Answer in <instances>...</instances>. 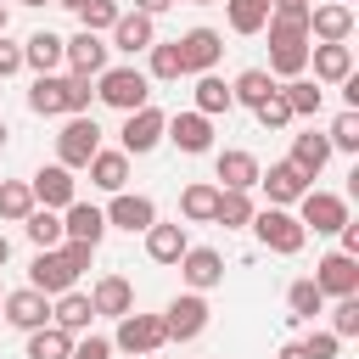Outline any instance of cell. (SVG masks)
Listing matches in <instances>:
<instances>
[{"instance_id":"obj_54","label":"cell","mask_w":359,"mask_h":359,"mask_svg":"<svg viewBox=\"0 0 359 359\" xmlns=\"http://www.w3.org/2000/svg\"><path fill=\"white\" fill-rule=\"evenodd\" d=\"M6 264H11V241L0 236V269H6Z\"/></svg>"},{"instance_id":"obj_3","label":"cell","mask_w":359,"mask_h":359,"mask_svg":"<svg viewBox=\"0 0 359 359\" xmlns=\"http://www.w3.org/2000/svg\"><path fill=\"white\" fill-rule=\"evenodd\" d=\"M95 101H107L112 112H140V107H151V79H146V67H135V62L107 67V73L95 79Z\"/></svg>"},{"instance_id":"obj_27","label":"cell","mask_w":359,"mask_h":359,"mask_svg":"<svg viewBox=\"0 0 359 359\" xmlns=\"http://www.w3.org/2000/svg\"><path fill=\"white\" fill-rule=\"evenodd\" d=\"M90 320H95V309H90V292H62V297H50V325H62L67 337H84L90 331Z\"/></svg>"},{"instance_id":"obj_59","label":"cell","mask_w":359,"mask_h":359,"mask_svg":"<svg viewBox=\"0 0 359 359\" xmlns=\"http://www.w3.org/2000/svg\"><path fill=\"white\" fill-rule=\"evenodd\" d=\"M185 6H213V0H185Z\"/></svg>"},{"instance_id":"obj_5","label":"cell","mask_w":359,"mask_h":359,"mask_svg":"<svg viewBox=\"0 0 359 359\" xmlns=\"http://www.w3.org/2000/svg\"><path fill=\"white\" fill-rule=\"evenodd\" d=\"M163 342H168L163 314H140V309H129V314L118 320V331H112V353H129V359H146V353H157Z\"/></svg>"},{"instance_id":"obj_56","label":"cell","mask_w":359,"mask_h":359,"mask_svg":"<svg viewBox=\"0 0 359 359\" xmlns=\"http://www.w3.org/2000/svg\"><path fill=\"white\" fill-rule=\"evenodd\" d=\"M56 6H67V11H79V6H84V0H56Z\"/></svg>"},{"instance_id":"obj_19","label":"cell","mask_w":359,"mask_h":359,"mask_svg":"<svg viewBox=\"0 0 359 359\" xmlns=\"http://www.w3.org/2000/svg\"><path fill=\"white\" fill-rule=\"evenodd\" d=\"M180 269V280H185V292H213L219 280H224V252L219 247H185V258L174 264Z\"/></svg>"},{"instance_id":"obj_13","label":"cell","mask_w":359,"mask_h":359,"mask_svg":"<svg viewBox=\"0 0 359 359\" xmlns=\"http://www.w3.org/2000/svg\"><path fill=\"white\" fill-rule=\"evenodd\" d=\"M174 45H180V67H185L191 79H196V73H213L219 56H224V34H219V28H185Z\"/></svg>"},{"instance_id":"obj_22","label":"cell","mask_w":359,"mask_h":359,"mask_svg":"<svg viewBox=\"0 0 359 359\" xmlns=\"http://www.w3.org/2000/svg\"><path fill=\"white\" fill-rule=\"evenodd\" d=\"M90 309H95V320H123V314L135 309V286H129L123 275H101V280L90 286Z\"/></svg>"},{"instance_id":"obj_51","label":"cell","mask_w":359,"mask_h":359,"mask_svg":"<svg viewBox=\"0 0 359 359\" xmlns=\"http://www.w3.org/2000/svg\"><path fill=\"white\" fill-rule=\"evenodd\" d=\"M309 6L314 0H269V11H280V17H309Z\"/></svg>"},{"instance_id":"obj_50","label":"cell","mask_w":359,"mask_h":359,"mask_svg":"<svg viewBox=\"0 0 359 359\" xmlns=\"http://www.w3.org/2000/svg\"><path fill=\"white\" fill-rule=\"evenodd\" d=\"M337 252H348V258H359V224L348 219L342 230H337Z\"/></svg>"},{"instance_id":"obj_60","label":"cell","mask_w":359,"mask_h":359,"mask_svg":"<svg viewBox=\"0 0 359 359\" xmlns=\"http://www.w3.org/2000/svg\"><path fill=\"white\" fill-rule=\"evenodd\" d=\"M0 303H6V286H0Z\"/></svg>"},{"instance_id":"obj_8","label":"cell","mask_w":359,"mask_h":359,"mask_svg":"<svg viewBox=\"0 0 359 359\" xmlns=\"http://www.w3.org/2000/svg\"><path fill=\"white\" fill-rule=\"evenodd\" d=\"M95 151H101V123H95L90 112H84V118H67V123H62V135H56V163L79 174Z\"/></svg>"},{"instance_id":"obj_15","label":"cell","mask_w":359,"mask_h":359,"mask_svg":"<svg viewBox=\"0 0 359 359\" xmlns=\"http://www.w3.org/2000/svg\"><path fill=\"white\" fill-rule=\"evenodd\" d=\"M258 174H264V163H258L247 146H224V151H213V185H219V191H252Z\"/></svg>"},{"instance_id":"obj_33","label":"cell","mask_w":359,"mask_h":359,"mask_svg":"<svg viewBox=\"0 0 359 359\" xmlns=\"http://www.w3.org/2000/svg\"><path fill=\"white\" fill-rule=\"evenodd\" d=\"M275 90H280V84H275L264 67H247V73H236V79H230V95H236V107H252V112H258V107H264Z\"/></svg>"},{"instance_id":"obj_30","label":"cell","mask_w":359,"mask_h":359,"mask_svg":"<svg viewBox=\"0 0 359 359\" xmlns=\"http://www.w3.org/2000/svg\"><path fill=\"white\" fill-rule=\"evenodd\" d=\"M213 208H219V185L213 180H191L180 191V219L185 224H213Z\"/></svg>"},{"instance_id":"obj_28","label":"cell","mask_w":359,"mask_h":359,"mask_svg":"<svg viewBox=\"0 0 359 359\" xmlns=\"http://www.w3.org/2000/svg\"><path fill=\"white\" fill-rule=\"evenodd\" d=\"M185 247H191V236H185V224H180V219H174V224H163V219H157V224L146 230V258H151V264H180V258H185Z\"/></svg>"},{"instance_id":"obj_61","label":"cell","mask_w":359,"mask_h":359,"mask_svg":"<svg viewBox=\"0 0 359 359\" xmlns=\"http://www.w3.org/2000/svg\"><path fill=\"white\" fill-rule=\"evenodd\" d=\"M342 6H348V0H342Z\"/></svg>"},{"instance_id":"obj_4","label":"cell","mask_w":359,"mask_h":359,"mask_svg":"<svg viewBox=\"0 0 359 359\" xmlns=\"http://www.w3.org/2000/svg\"><path fill=\"white\" fill-rule=\"evenodd\" d=\"M247 230H252V236H258V247H264V252H275V258H297V252H303V241H309V230L297 224V213H292V208H258Z\"/></svg>"},{"instance_id":"obj_21","label":"cell","mask_w":359,"mask_h":359,"mask_svg":"<svg viewBox=\"0 0 359 359\" xmlns=\"http://www.w3.org/2000/svg\"><path fill=\"white\" fill-rule=\"evenodd\" d=\"M62 241L101 247V241H107V213H101L95 202H67V208H62Z\"/></svg>"},{"instance_id":"obj_26","label":"cell","mask_w":359,"mask_h":359,"mask_svg":"<svg viewBox=\"0 0 359 359\" xmlns=\"http://www.w3.org/2000/svg\"><path fill=\"white\" fill-rule=\"evenodd\" d=\"M62 34H50V28H34L28 39H22V67H34V79L39 73H62Z\"/></svg>"},{"instance_id":"obj_18","label":"cell","mask_w":359,"mask_h":359,"mask_svg":"<svg viewBox=\"0 0 359 359\" xmlns=\"http://www.w3.org/2000/svg\"><path fill=\"white\" fill-rule=\"evenodd\" d=\"M258 185H264V196H269V208H297V196L314 185L292 157H280V163H269L264 174H258Z\"/></svg>"},{"instance_id":"obj_23","label":"cell","mask_w":359,"mask_h":359,"mask_svg":"<svg viewBox=\"0 0 359 359\" xmlns=\"http://www.w3.org/2000/svg\"><path fill=\"white\" fill-rule=\"evenodd\" d=\"M151 45H157V22H151V17L123 11V17L112 22V50H123V56H146Z\"/></svg>"},{"instance_id":"obj_10","label":"cell","mask_w":359,"mask_h":359,"mask_svg":"<svg viewBox=\"0 0 359 359\" xmlns=\"http://www.w3.org/2000/svg\"><path fill=\"white\" fill-rule=\"evenodd\" d=\"M62 45H67V50H62V67H67L73 79H101V73L112 67V62H107V56H112V45H107L101 34H84V28H79V34H73V39H62Z\"/></svg>"},{"instance_id":"obj_20","label":"cell","mask_w":359,"mask_h":359,"mask_svg":"<svg viewBox=\"0 0 359 359\" xmlns=\"http://www.w3.org/2000/svg\"><path fill=\"white\" fill-rule=\"evenodd\" d=\"M0 320H6V325H17V331L28 337V331L50 325V297H45V292H34V286H17V292H6Z\"/></svg>"},{"instance_id":"obj_17","label":"cell","mask_w":359,"mask_h":359,"mask_svg":"<svg viewBox=\"0 0 359 359\" xmlns=\"http://www.w3.org/2000/svg\"><path fill=\"white\" fill-rule=\"evenodd\" d=\"M28 191H34V208H50V213H62L67 202H79V180H73V168H62V163H45V168L28 180Z\"/></svg>"},{"instance_id":"obj_55","label":"cell","mask_w":359,"mask_h":359,"mask_svg":"<svg viewBox=\"0 0 359 359\" xmlns=\"http://www.w3.org/2000/svg\"><path fill=\"white\" fill-rule=\"evenodd\" d=\"M6 22H11V11H6V0H0V34H6Z\"/></svg>"},{"instance_id":"obj_42","label":"cell","mask_w":359,"mask_h":359,"mask_svg":"<svg viewBox=\"0 0 359 359\" xmlns=\"http://www.w3.org/2000/svg\"><path fill=\"white\" fill-rule=\"evenodd\" d=\"M118 17H123L118 0H84V6H79V28H84V34H112Z\"/></svg>"},{"instance_id":"obj_57","label":"cell","mask_w":359,"mask_h":359,"mask_svg":"<svg viewBox=\"0 0 359 359\" xmlns=\"http://www.w3.org/2000/svg\"><path fill=\"white\" fill-rule=\"evenodd\" d=\"M6 135H11V129H6V118H0V151H6Z\"/></svg>"},{"instance_id":"obj_48","label":"cell","mask_w":359,"mask_h":359,"mask_svg":"<svg viewBox=\"0 0 359 359\" xmlns=\"http://www.w3.org/2000/svg\"><path fill=\"white\" fill-rule=\"evenodd\" d=\"M67 359H112V337H95V331L73 337V353Z\"/></svg>"},{"instance_id":"obj_47","label":"cell","mask_w":359,"mask_h":359,"mask_svg":"<svg viewBox=\"0 0 359 359\" xmlns=\"http://www.w3.org/2000/svg\"><path fill=\"white\" fill-rule=\"evenodd\" d=\"M297 342H303L309 359H337V353H342V337H331V331H309V337H297Z\"/></svg>"},{"instance_id":"obj_53","label":"cell","mask_w":359,"mask_h":359,"mask_svg":"<svg viewBox=\"0 0 359 359\" xmlns=\"http://www.w3.org/2000/svg\"><path fill=\"white\" fill-rule=\"evenodd\" d=\"M275 359H309V353H303V342L292 337V342H280V348H275Z\"/></svg>"},{"instance_id":"obj_40","label":"cell","mask_w":359,"mask_h":359,"mask_svg":"<svg viewBox=\"0 0 359 359\" xmlns=\"http://www.w3.org/2000/svg\"><path fill=\"white\" fill-rule=\"evenodd\" d=\"M28 213H34L28 180H0V224H22Z\"/></svg>"},{"instance_id":"obj_44","label":"cell","mask_w":359,"mask_h":359,"mask_svg":"<svg viewBox=\"0 0 359 359\" xmlns=\"http://www.w3.org/2000/svg\"><path fill=\"white\" fill-rule=\"evenodd\" d=\"M95 101V79H73L67 73V95H62V118H84Z\"/></svg>"},{"instance_id":"obj_24","label":"cell","mask_w":359,"mask_h":359,"mask_svg":"<svg viewBox=\"0 0 359 359\" xmlns=\"http://www.w3.org/2000/svg\"><path fill=\"white\" fill-rule=\"evenodd\" d=\"M309 67H314V84H342L353 79V45H309Z\"/></svg>"},{"instance_id":"obj_31","label":"cell","mask_w":359,"mask_h":359,"mask_svg":"<svg viewBox=\"0 0 359 359\" xmlns=\"http://www.w3.org/2000/svg\"><path fill=\"white\" fill-rule=\"evenodd\" d=\"M325 314V297H320V286L309 280V275H297L292 286H286V320H297V325H314Z\"/></svg>"},{"instance_id":"obj_39","label":"cell","mask_w":359,"mask_h":359,"mask_svg":"<svg viewBox=\"0 0 359 359\" xmlns=\"http://www.w3.org/2000/svg\"><path fill=\"white\" fill-rule=\"evenodd\" d=\"M22 236L39 247V252H50V247H62V213H50V208H34L28 219H22Z\"/></svg>"},{"instance_id":"obj_25","label":"cell","mask_w":359,"mask_h":359,"mask_svg":"<svg viewBox=\"0 0 359 359\" xmlns=\"http://www.w3.org/2000/svg\"><path fill=\"white\" fill-rule=\"evenodd\" d=\"M84 168H90V185H95V191H107V196L129 191V157H123L118 146H101V151H95Z\"/></svg>"},{"instance_id":"obj_46","label":"cell","mask_w":359,"mask_h":359,"mask_svg":"<svg viewBox=\"0 0 359 359\" xmlns=\"http://www.w3.org/2000/svg\"><path fill=\"white\" fill-rule=\"evenodd\" d=\"M252 118H258L264 129H286V123H297V118H292V107L280 101V90H275V95H269V101H264V107H258Z\"/></svg>"},{"instance_id":"obj_9","label":"cell","mask_w":359,"mask_h":359,"mask_svg":"<svg viewBox=\"0 0 359 359\" xmlns=\"http://www.w3.org/2000/svg\"><path fill=\"white\" fill-rule=\"evenodd\" d=\"M163 123H168V112H157V107L123 112V129H118V151H123V157H146V151H157V146H163Z\"/></svg>"},{"instance_id":"obj_2","label":"cell","mask_w":359,"mask_h":359,"mask_svg":"<svg viewBox=\"0 0 359 359\" xmlns=\"http://www.w3.org/2000/svg\"><path fill=\"white\" fill-rule=\"evenodd\" d=\"M90 258H95V247H79V241H62V247H50V252H34L28 286L45 292V297H62V292L79 286V275L90 269Z\"/></svg>"},{"instance_id":"obj_12","label":"cell","mask_w":359,"mask_h":359,"mask_svg":"<svg viewBox=\"0 0 359 359\" xmlns=\"http://www.w3.org/2000/svg\"><path fill=\"white\" fill-rule=\"evenodd\" d=\"M309 280L320 286L325 303H337V297H359V258H348V252H325V258L314 264Z\"/></svg>"},{"instance_id":"obj_36","label":"cell","mask_w":359,"mask_h":359,"mask_svg":"<svg viewBox=\"0 0 359 359\" xmlns=\"http://www.w3.org/2000/svg\"><path fill=\"white\" fill-rule=\"evenodd\" d=\"M224 22H230V34L252 39V34H264V22H269V0H224Z\"/></svg>"},{"instance_id":"obj_41","label":"cell","mask_w":359,"mask_h":359,"mask_svg":"<svg viewBox=\"0 0 359 359\" xmlns=\"http://www.w3.org/2000/svg\"><path fill=\"white\" fill-rule=\"evenodd\" d=\"M28 359H67L73 353V337L62 331V325H39V331H28V348H22Z\"/></svg>"},{"instance_id":"obj_49","label":"cell","mask_w":359,"mask_h":359,"mask_svg":"<svg viewBox=\"0 0 359 359\" xmlns=\"http://www.w3.org/2000/svg\"><path fill=\"white\" fill-rule=\"evenodd\" d=\"M11 73H22V45L0 34V79H11Z\"/></svg>"},{"instance_id":"obj_52","label":"cell","mask_w":359,"mask_h":359,"mask_svg":"<svg viewBox=\"0 0 359 359\" xmlns=\"http://www.w3.org/2000/svg\"><path fill=\"white\" fill-rule=\"evenodd\" d=\"M168 6H174V0H135V11H140V17H151V22H157Z\"/></svg>"},{"instance_id":"obj_43","label":"cell","mask_w":359,"mask_h":359,"mask_svg":"<svg viewBox=\"0 0 359 359\" xmlns=\"http://www.w3.org/2000/svg\"><path fill=\"white\" fill-rule=\"evenodd\" d=\"M325 140H331V151H348V157H353V151H359V112H348V107H342V112L331 118Z\"/></svg>"},{"instance_id":"obj_6","label":"cell","mask_w":359,"mask_h":359,"mask_svg":"<svg viewBox=\"0 0 359 359\" xmlns=\"http://www.w3.org/2000/svg\"><path fill=\"white\" fill-rule=\"evenodd\" d=\"M353 213H348V196H337V191H303L297 196V224L303 230H314V236H337L342 224H348Z\"/></svg>"},{"instance_id":"obj_1","label":"cell","mask_w":359,"mask_h":359,"mask_svg":"<svg viewBox=\"0 0 359 359\" xmlns=\"http://www.w3.org/2000/svg\"><path fill=\"white\" fill-rule=\"evenodd\" d=\"M264 34H269V79L275 84H286V79H303L309 73V17H280V11H269V22H264Z\"/></svg>"},{"instance_id":"obj_35","label":"cell","mask_w":359,"mask_h":359,"mask_svg":"<svg viewBox=\"0 0 359 359\" xmlns=\"http://www.w3.org/2000/svg\"><path fill=\"white\" fill-rule=\"evenodd\" d=\"M292 163H297V168L314 180V174L331 163V140H325L320 129H303V135H292Z\"/></svg>"},{"instance_id":"obj_34","label":"cell","mask_w":359,"mask_h":359,"mask_svg":"<svg viewBox=\"0 0 359 359\" xmlns=\"http://www.w3.org/2000/svg\"><path fill=\"white\" fill-rule=\"evenodd\" d=\"M280 101L292 107V118H320V107H325V90L303 73V79H286L280 84Z\"/></svg>"},{"instance_id":"obj_58","label":"cell","mask_w":359,"mask_h":359,"mask_svg":"<svg viewBox=\"0 0 359 359\" xmlns=\"http://www.w3.org/2000/svg\"><path fill=\"white\" fill-rule=\"evenodd\" d=\"M17 6H50V0H17Z\"/></svg>"},{"instance_id":"obj_29","label":"cell","mask_w":359,"mask_h":359,"mask_svg":"<svg viewBox=\"0 0 359 359\" xmlns=\"http://www.w3.org/2000/svg\"><path fill=\"white\" fill-rule=\"evenodd\" d=\"M230 107H236L230 84H224L219 73H196V84H191V112H202V118H219V112H230Z\"/></svg>"},{"instance_id":"obj_16","label":"cell","mask_w":359,"mask_h":359,"mask_svg":"<svg viewBox=\"0 0 359 359\" xmlns=\"http://www.w3.org/2000/svg\"><path fill=\"white\" fill-rule=\"evenodd\" d=\"M309 39L314 45H348L353 39V6H342V0L309 6Z\"/></svg>"},{"instance_id":"obj_7","label":"cell","mask_w":359,"mask_h":359,"mask_svg":"<svg viewBox=\"0 0 359 359\" xmlns=\"http://www.w3.org/2000/svg\"><path fill=\"white\" fill-rule=\"evenodd\" d=\"M208 320H213V309H208L202 292H180V297H168V309H163L168 342H196V337L208 331Z\"/></svg>"},{"instance_id":"obj_37","label":"cell","mask_w":359,"mask_h":359,"mask_svg":"<svg viewBox=\"0 0 359 359\" xmlns=\"http://www.w3.org/2000/svg\"><path fill=\"white\" fill-rule=\"evenodd\" d=\"M252 213H258V202H252V191H219V208H213V224H224V230H247V224H252Z\"/></svg>"},{"instance_id":"obj_32","label":"cell","mask_w":359,"mask_h":359,"mask_svg":"<svg viewBox=\"0 0 359 359\" xmlns=\"http://www.w3.org/2000/svg\"><path fill=\"white\" fill-rule=\"evenodd\" d=\"M62 95H67V73H39V79L28 84V112L62 118Z\"/></svg>"},{"instance_id":"obj_11","label":"cell","mask_w":359,"mask_h":359,"mask_svg":"<svg viewBox=\"0 0 359 359\" xmlns=\"http://www.w3.org/2000/svg\"><path fill=\"white\" fill-rule=\"evenodd\" d=\"M101 213H107V230H129V236H146L157 224V202L146 191H118Z\"/></svg>"},{"instance_id":"obj_38","label":"cell","mask_w":359,"mask_h":359,"mask_svg":"<svg viewBox=\"0 0 359 359\" xmlns=\"http://www.w3.org/2000/svg\"><path fill=\"white\" fill-rule=\"evenodd\" d=\"M146 79H151V84H174V79H185V67H180V45H174V39H157V45L146 50Z\"/></svg>"},{"instance_id":"obj_14","label":"cell","mask_w":359,"mask_h":359,"mask_svg":"<svg viewBox=\"0 0 359 359\" xmlns=\"http://www.w3.org/2000/svg\"><path fill=\"white\" fill-rule=\"evenodd\" d=\"M163 140L174 146V151H185V157H202V151H213V118H202V112H174L168 123H163Z\"/></svg>"},{"instance_id":"obj_45","label":"cell","mask_w":359,"mask_h":359,"mask_svg":"<svg viewBox=\"0 0 359 359\" xmlns=\"http://www.w3.org/2000/svg\"><path fill=\"white\" fill-rule=\"evenodd\" d=\"M331 337H359V297H337V309H331Z\"/></svg>"}]
</instances>
